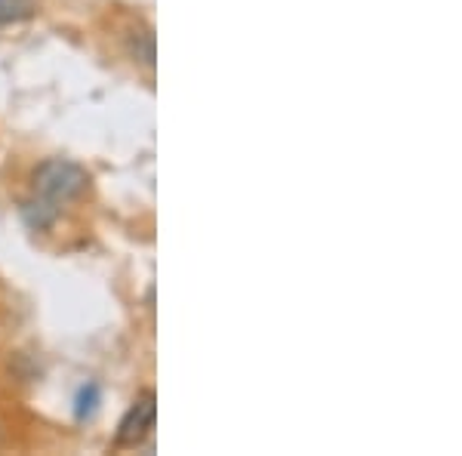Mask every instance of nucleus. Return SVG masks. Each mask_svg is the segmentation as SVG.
Wrapping results in <instances>:
<instances>
[{
    "label": "nucleus",
    "mask_w": 462,
    "mask_h": 456,
    "mask_svg": "<svg viewBox=\"0 0 462 456\" xmlns=\"http://www.w3.org/2000/svg\"><path fill=\"white\" fill-rule=\"evenodd\" d=\"M89 176L80 163L69 158H50L34 170V191L37 198H47L53 204H65L87 191Z\"/></svg>",
    "instance_id": "obj_1"
},
{
    "label": "nucleus",
    "mask_w": 462,
    "mask_h": 456,
    "mask_svg": "<svg viewBox=\"0 0 462 456\" xmlns=\"http://www.w3.org/2000/svg\"><path fill=\"white\" fill-rule=\"evenodd\" d=\"M154 420H158V401H154V392H143L133 407L126 410V416L121 420V429H117L115 444L117 447H136L143 444L148 432L154 429Z\"/></svg>",
    "instance_id": "obj_2"
},
{
    "label": "nucleus",
    "mask_w": 462,
    "mask_h": 456,
    "mask_svg": "<svg viewBox=\"0 0 462 456\" xmlns=\"http://www.w3.org/2000/svg\"><path fill=\"white\" fill-rule=\"evenodd\" d=\"M126 50L145 69H154V32L152 28H133L126 34Z\"/></svg>",
    "instance_id": "obj_3"
},
{
    "label": "nucleus",
    "mask_w": 462,
    "mask_h": 456,
    "mask_svg": "<svg viewBox=\"0 0 462 456\" xmlns=\"http://www.w3.org/2000/svg\"><path fill=\"white\" fill-rule=\"evenodd\" d=\"M22 216H25V222L32 228L37 231H47L50 226L56 222V204L53 200H47V198H41V200H25V207H22Z\"/></svg>",
    "instance_id": "obj_4"
},
{
    "label": "nucleus",
    "mask_w": 462,
    "mask_h": 456,
    "mask_svg": "<svg viewBox=\"0 0 462 456\" xmlns=\"http://www.w3.org/2000/svg\"><path fill=\"white\" fill-rule=\"evenodd\" d=\"M37 13V0H0V25H16Z\"/></svg>",
    "instance_id": "obj_5"
},
{
    "label": "nucleus",
    "mask_w": 462,
    "mask_h": 456,
    "mask_svg": "<svg viewBox=\"0 0 462 456\" xmlns=\"http://www.w3.org/2000/svg\"><path fill=\"white\" fill-rule=\"evenodd\" d=\"M96 404H99V386L89 383V386L80 388V395H78V420H87V416H93Z\"/></svg>",
    "instance_id": "obj_6"
}]
</instances>
